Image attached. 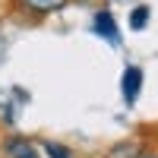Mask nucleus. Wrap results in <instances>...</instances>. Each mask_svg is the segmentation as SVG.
<instances>
[{
	"mask_svg": "<svg viewBox=\"0 0 158 158\" xmlns=\"http://www.w3.org/2000/svg\"><path fill=\"white\" fill-rule=\"evenodd\" d=\"M136 158H158V155H152V152H149V155H136Z\"/></svg>",
	"mask_w": 158,
	"mask_h": 158,
	"instance_id": "obj_6",
	"label": "nucleus"
},
{
	"mask_svg": "<svg viewBox=\"0 0 158 158\" xmlns=\"http://www.w3.org/2000/svg\"><path fill=\"white\" fill-rule=\"evenodd\" d=\"M92 32L101 35L104 41L111 44H120V32H117V22H114V13L111 10H98L95 19H92Z\"/></svg>",
	"mask_w": 158,
	"mask_h": 158,
	"instance_id": "obj_1",
	"label": "nucleus"
},
{
	"mask_svg": "<svg viewBox=\"0 0 158 158\" xmlns=\"http://www.w3.org/2000/svg\"><path fill=\"white\" fill-rule=\"evenodd\" d=\"M149 16H152L149 6H136L133 13H130V29H133V32H142V29L149 25Z\"/></svg>",
	"mask_w": 158,
	"mask_h": 158,
	"instance_id": "obj_5",
	"label": "nucleus"
},
{
	"mask_svg": "<svg viewBox=\"0 0 158 158\" xmlns=\"http://www.w3.org/2000/svg\"><path fill=\"white\" fill-rule=\"evenodd\" d=\"M3 152H6V158H41V152L35 149V142L25 139V136H10L3 142Z\"/></svg>",
	"mask_w": 158,
	"mask_h": 158,
	"instance_id": "obj_3",
	"label": "nucleus"
},
{
	"mask_svg": "<svg viewBox=\"0 0 158 158\" xmlns=\"http://www.w3.org/2000/svg\"><path fill=\"white\" fill-rule=\"evenodd\" d=\"M120 92H123V101L127 104H133L136 98H139V92H142V70L139 67H130L123 70V79H120Z\"/></svg>",
	"mask_w": 158,
	"mask_h": 158,
	"instance_id": "obj_2",
	"label": "nucleus"
},
{
	"mask_svg": "<svg viewBox=\"0 0 158 158\" xmlns=\"http://www.w3.org/2000/svg\"><path fill=\"white\" fill-rule=\"evenodd\" d=\"M16 3L22 6V10H29V13H57V10H63V3L67 0H16Z\"/></svg>",
	"mask_w": 158,
	"mask_h": 158,
	"instance_id": "obj_4",
	"label": "nucleus"
}]
</instances>
